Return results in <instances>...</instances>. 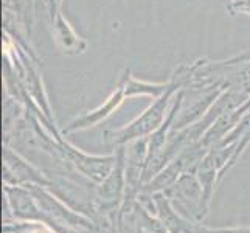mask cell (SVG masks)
I'll return each instance as SVG.
<instances>
[{"mask_svg": "<svg viewBox=\"0 0 250 233\" xmlns=\"http://www.w3.org/2000/svg\"><path fill=\"white\" fill-rule=\"evenodd\" d=\"M3 184L6 185H41L48 188L51 179L48 174L14 151L11 145H3Z\"/></svg>", "mask_w": 250, "mask_h": 233, "instance_id": "obj_4", "label": "cell"}, {"mask_svg": "<svg viewBox=\"0 0 250 233\" xmlns=\"http://www.w3.org/2000/svg\"><path fill=\"white\" fill-rule=\"evenodd\" d=\"M134 224L137 226L140 233H169L168 229L165 227V224L162 222V219L157 214L149 213L146 209L137 202L135 210H134Z\"/></svg>", "mask_w": 250, "mask_h": 233, "instance_id": "obj_9", "label": "cell"}, {"mask_svg": "<svg viewBox=\"0 0 250 233\" xmlns=\"http://www.w3.org/2000/svg\"><path fill=\"white\" fill-rule=\"evenodd\" d=\"M196 176L199 179V184L202 187V213L205 218L210 212L214 190L219 185L218 184V167L210 151L207 152L205 157L201 160L199 167L196 169Z\"/></svg>", "mask_w": 250, "mask_h": 233, "instance_id": "obj_7", "label": "cell"}, {"mask_svg": "<svg viewBox=\"0 0 250 233\" xmlns=\"http://www.w3.org/2000/svg\"><path fill=\"white\" fill-rule=\"evenodd\" d=\"M196 233H250V227H230V229H211L196 224Z\"/></svg>", "mask_w": 250, "mask_h": 233, "instance_id": "obj_11", "label": "cell"}, {"mask_svg": "<svg viewBox=\"0 0 250 233\" xmlns=\"http://www.w3.org/2000/svg\"><path fill=\"white\" fill-rule=\"evenodd\" d=\"M120 83L125 85L126 97H134V95H151V97L159 98L171 87V81L162 83V84H151V83L139 81V80H135L129 70H126V73L123 75V80Z\"/></svg>", "mask_w": 250, "mask_h": 233, "instance_id": "obj_8", "label": "cell"}, {"mask_svg": "<svg viewBox=\"0 0 250 233\" xmlns=\"http://www.w3.org/2000/svg\"><path fill=\"white\" fill-rule=\"evenodd\" d=\"M168 199L176 207V210L193 222H201L204 219L202 213V187L199 184L196 172H184L177 182L165 190Z\"/></svg>", "mask_w": 250, "mask_h": 233, "instance_id": "obj_3", "label": "cell"}, {"mask_svg": "<svg viewBox=\"0 0 250 233\" xmlns=\"http://www.w3.org/2000/svg\"><path fill=\"white\" fill-rule=\"evenodd\" d=\"M179 89H182V84L172 76L171 87L163 93L162 97H159V100L146 109L140 117H137L134 122H131L127 126H125L122 129L104 132V135H103L104 145L112 149H117L118 146H125L134 140L149 137L154 131H157V129L163 125V122L167 120V117L169 114L168 106L171 103V98Z\"/></svg>", "mask_w": 250, "mask_h": 233, "instance_id": "obj_1", "label": "cell"}, {"mask_svg": "<svg viewBox=\"0 0 250 233\" xmlns=\"http://www.w3.org/2000/svg\"><path fill=\"white\" fill-rule=\"evenodd\" d=\"M2 233H58V232L41 221H21L14 218H3Z\"/></svg>", "mask_w": 250, "mask_h": 233, "instance_id": "obj_10", "label": "cell"}, {"mask_svg": "<svg viewBox=\"0 0 250 233\" xmlns=\"http://www.w3.org/2000/svg\"><path fill=\"white\" fill-rule=\"evenodd\" d=\"M152 199L154 205H156V214L165 224L169 233H196L197 222L189 221L184 214H180L165 193H154Z\"/></svg>", "mask_w": 250, "mask_h": 233, "instance_id": "obj_6", "label": "cell"}, {"mask_svg": "<svg viewBox=\"0 0 250 233\" xmlns=\"http://www.w3.org/2000/svg\"><path fill=\"white\" fill-rule=\"evenodd\" d=\"M125 97H126L125 85L120 83L117 90L112 92L110 97L104 103H103L101 106H98L97 109H93V110L85 112V114L72 120V122L62 129V134L65 135V134H70V132H75V131H83V129H87V127L98 125L104 118H107L112 112H115V109L123 103Z\"/></svg>", "mask_w": 250, "mask_h": 233, "instance_id": "obj_5", "label": "cell"}, {"mask_svg": "<svg viewBox=\"0 0 250 233\" xmlns=\"http://www.w3.org/2000/svg\"><path fill=\"white\" fill-rule=\"evenodd\" d=\"M229 11L231 14H238V13L250 14V0H233L229 5Z\"/></svg>", "mask_w": 250, "mask_h": 233, "instance_id": "obj_12", "label": "cell"}, {"mask_svg": "<svg viewBox=\"0 0 250 233\" xmlns=\"http://www.w3.org/2000/svg\"><path fill=\"white\" fill-rule=\"evenodd\" d=\"M53 149L61 165L75 172H80V176L97 185L110 174L112 168L115 165V154L104 155V157L85 154L72 143L65 142L62 137L53 140Z\"/></svg>", "mask_w": 250, "mask_h": 233, "instance_id": "obj_2", "label": "cell"}]
</instances>
